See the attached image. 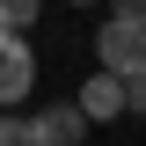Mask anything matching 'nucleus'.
Segmentation results:
<instances>
[{
  "mask_svg": "<svg viewBox=\"0 0 146 146\" xmlns=\"http://www.w3.org/2000/svg\"><path fill=\"white\" fill-rule=\"evenodd\" d=\"M88 44H95V66H102V73H124V80H139V73H146V22L102 15V29H95Z\"/></svg>",
  "mask_w": 146,
  "mask_h": 146,
  "instance_id": "f257e3e1",
  "label": "nucleus"
},
{
  "mask_svg": "<svg viewBox=\"0 0 146 146\" xmlns=\"http://www.w3.org/2000/svg\"><path fill=\"white\" fill-rule=\"evenodd\" d=\"M73 110L88 117V124H124L131 110H139V80H124V73H102L95 66L80 88H73Z\"/></svg>",
  "mask_w": 146,
  "mask_h": 146,
  "instance_id": "f03ea898",
  "label": "nucleus"
},
{
  "mask_svg": "<svg viewBox=\"0 0 146 146\" xmlns=\"http://www.w3.org/2000/svg\"><path fill=\"white\" fill-rule=\"evenodd\" d=\"M36 44H29V29H0V110H22L36 95Z\"/></svg>",
  "mask_w": 146,
  "mask_h": 146,
  "instance_id": "7ed1b4c3",
  "label": "nucleus"
},
{
  "mask_svg": "<svg viewBox=\"0 0 146 146\" xmlns=\"http://www.w3.org/2000/svg\"><path fill=\"white\" fill-rule=\"evenodd\" d=\"M22 139H29V146H80V139H88V117H80L73 95H66V102L29 110V117H22Z\"/></svg>",
  "mask_w": 146,
  "mask_h": 146,
  "instance_id": "20e7f679",
  "label": "nucleus"
},
{
  "mask_svg": "<svg viewBox=\"0 0 146 146\" xmlns=\"http://www.w3.org/2000/svg\"><path fill=\"white\" fill-rule=\"evenodd\" d=\"M36 15H44V0H0V22L7 29H29Z\"/></svg>",
  "mask_w": 146,
  "mask_h": 146,
  "instance_id": "39448f33",
  "label": "nucleus"
},
{
  "mask_svg": "<svg viewBox=\"0 0 146 146\" xmlns=\"http://www.w3.org/2000/svg\"><path fill=\"white\" fill-rule=\"evenodd\" d=\"M0 146H29L22 139V110H0Z\"/></svg>",
  "mask_w": 146,
  "mask_h": 146,
  "instance_id": "423d86ee",
  "label": "nucleus"
},
{
  "mask_svg": "<svg viewBox=\"0 0 146 146\" xmlns=\"http://www.w3.org/2000/svg\"><path fill=\"white\" fill-rule=\"evenodd\" d=\"M139 7L146 0H110V15H131V22H139Z\"/></svg>",
  "mask_w": 146,
  "mask_h": 146,
  "instance_id": "0eeeda50",
  "label": "nucleus"
},
{
  "mask_svg": "<svg viewBox=\"0 0 146 146\" xmlns=\"http://www.w3.org/2000/svg\"><path fill=\"white\" fill-rule=\"evenodd\" d=\"M66 7H102V0H66Z\"/></svg>",
  "mask_w": 146,
  "mask_h": 146,
  "instance_id": "6e6552de",
  "label": "nucleus"
},
{
  "mask_svg": "<svg viewBox=\"0 0 146 146\" xmlns=\"http://www.w3.org/2000/svg\"><path fill=\"white\" fill-rule=\"evenodd\" d=\"M0 29H7V22H0Z\"/></svg>",
  "mask_w": 146,
  "mask_h": 146,
  "instance_id": "1a4fd4ad",
  "label": "nucleus"
}]
</instances>
